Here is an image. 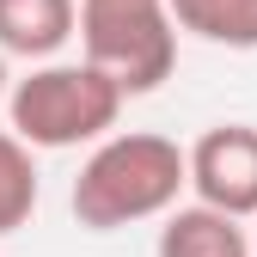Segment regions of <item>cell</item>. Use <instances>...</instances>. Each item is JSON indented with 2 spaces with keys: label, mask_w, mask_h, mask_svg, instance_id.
Returning a JSON list of instances; mask_svg holds the SVG:
<instances>
[{
  "label": "cell",
  "mask_w": 257,
  "mask_h": 257,
  "mask_svg": "<svg viewBox=\"0 0 257 257\" xmlns=\"http://www.w3.org/2000/svg\"><path fill=\"white\" fill-rule=\"evenodd\" d=\"M178 190H184V147L135 128V135H110L80 166L68 202L86 233H116V227L166 214L178 202Z\"/></svg>",
  "instance_id": "cell-1"
},
{
  "label": "cell",
  "mask_w": 257,
  "mask_h": 257,
  "mask_svg": "<svg viewBox=\"0 0 257 257\" xmlns=\"http://www.w3.org/2000/svg\"><path fill=\"white\" fill-rule=\"evenodd\" d=\"M80 49L98 74L116 80L122 98L166 86L178 68V25L166 0H80Z\"/></svg>",
  "instance_id": "cell-2"
},
{
  "label": "cell",
  "mask_w": 257,
  "mask_h": 257,
  "mask_svg": "<svg viewBox=\"0 0 257 257\" xmlns=\"http://www.w3.org/2000/svg\"><path fill=\"white\" fill-rule=\"evenodd\" d=\"M122 110V92L110 74H98L92 61H49L31 80L13 86L7 116H13V135L25 147H80V141H98L104 128Z\"/></svg>",
  "instance_id": "cell-3"
},
{
  "label": "cell",
  "mask_w": 257,
  "mask_h": 257,
  "mask_svg": "<svg viewBox=\"0 0 257 257\" xmlns=\"http://www.w3.org/2000/svg\"><path fill=\"white\" fill-rule=\"evenodd\" d=\"M184 184L196 190V202L220 214H257V128L251 122H214L196 135V147L184 153Z\"/></svg>",
  "instance_id": "cell-4"
},
{
  "label": "cell",
  "mask_w": 257,
  "mask_h": 257,
  "mask_svg": "<svg viewBox=\"0 0 257 257\" xmlns=\"http://www.w3.org/2000/svg\"><path fill=\"white\" fill-rule=\"evenodd\" d=\"M251 239L233 214H220L208 202H190V208H166V227H159L153 257H245Z\"/></svg>",
  "instance_id": "cell-5"
},
{
  "label": "cell",
  "mask_w": 257,
  "mask_h": 257,
  "mask_svg": "<svg viewBox=\"0 0 257 257\" xmlns=\"http://www.w3.org/2000/svg\"><path fill=\"white\" fill-rule=\"evenodd\" d=\"M80 0H0V49L43 61L74 37Z\"/></svg>",
  "instance_id": "cell-6"
},
{
  "label": "cell",
  "mask_w": 257,
  "mask_h": 257,
  "mask_svg": "<svg viewBox=\"0 0 257 257\" xmlns=\"http://www.w3.org/2000/svg\"><path fill=\"white\" fill-rule=\"evenodd\" d=\"M166 13L214 49H257V0H166Z\"/></svg>",
  "instance_id": "cell-7"
},
{
  "label": "cell",
  "mask_w": 257,
  "mask_h": 257,
  "mask_svg": "<svg viewBox=\"0 0 257 257\" xmlns=\"http://www.w3.org/2000/svg\"><path fill=\"white\" fill-rule=\"evenodd\" d=\"M31 214H37V159L13 128H0V239L19 233Z\"/></svg>",
  "instance_id": "cell-8"
},
{
  "label": "cell",
  "mask_w": 257,
  "mask_h": 257,
  "mask_svg": "<svg viewBox=\"0 0 257 257\" xmlns=\"http://www.w3.org/2000/svg\"><path fill=\"white\" fill-rule=\"evenodd\" d=\"M0 98H7V68H0Z\"/></svg>",
  "instance_id": "cell-9"
},
{
  "label": "cell",
  "mask_w": 257,
  "mask_h": 257,
  "mask_svg": "<svg viewBox=\"0 0 257 257\" xmlns=\"http://www.w3.org/2000/svg\"><path fill=\"white\" fill-rule=\"evenodd\" d=\"M251 257H257V239H251Z\"/></svg>",
  "instance_id": "cell-10"
},
{
  "label": "cell",
  "mask_w": 257,
  "mask_h": 257,
  "mask_svg": "<svg viewBox=\"0 0 257 257\" xmlns=\"http://www.w3.org/2000/svg\"><path fill=\"white\" fill-rule=\"evenodd\" d=\"M245 257H251V251H245Z\"/></svg>",
  "instance_id": "cell-11"
}]
</instances>
